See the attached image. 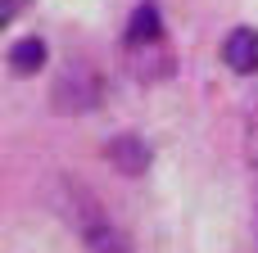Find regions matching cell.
Segmentation results:
<instances>
[{"mask_svg":"<svg viewBox=\"0 0 258 253\" xmlns=\"http://www.w3.org/2000/svg\"><path fill=\"white\" fill-rule=\"evenodd\" d=\"M73 190V204H68V217H73V226H77V235L91 244V253H132L127 249V240L118 235V226L109 222V213L82 190V186H68Z\"/></svg>","mask_w":258,"mask_h":253,"instance_id":"6da1fadb","label":"cell"},{"mask_svg":"<svg viewBox=\"0 0 258 253\" xmlns=\"http://www.w3.org/2000/svg\"><path fill=\"white\" fill-rule=\"evenodd\" d=\"M222 59H227V68H236V72H258V32L236 27V32L227 36V45H222Z\"/></svg>","mask_w":258,"mask_h":253,"instance_id":"7a4b0ae2","label":"cell"},{"mask_svg":"<svg viewBox=\"0 0 258 253\" xmlns=\"http://www.w3.org/2000/svg\"><path fill=\"white\" fill-rule=\"evenodd\" d=\"M145 41H163V18L154 5H141L132 14V27H127V45H145Z\"/></svg>","mask_w":258,"mask_h":253,"instance_id":"3957f363","label":"cell"},{"mask_svg":"<svg viewBox=\"0 0 258 253\" xmlns=\"http://www.w3.org/2000/svg\"><path fill=\"white\" fill-rule=\"evenodd\" d=\"M109 158H113L122 172H132V177H136V172H145V163H150V149H145L141 140L122 136V140H113V145H109Z\"/></svg>","mask_w":258,"mask_h":253,"instance_id":"277c9868","label":"cell"},{"mask_svg":"<svg viewBox=\"0 0 258 253\" xmlns=\"http://www.w3.org/2000/svg\"><path fill=\"white\" fill-rule=\"evenodd\" d=\"M41 63H45V41H36V36H27V41H18L9 50V68L14 72H36Z\"/></svg>","mask_w":258,"mask_h":253,"instance_id":"5b68a950","label":"cell"},{"mask_svg":"<svg viewBox=\"0 0 258 253\" xmlns=\"http://www.w3.org/2000/svg\"><path fill=\"white\" fill-rule=\"evenodd\" d=\"M249 149H254V177H258V127L249 131Z\"/></svg>","mask_w":258,"mask_h":253,"instance_id":"8992f818","label":"cell"},{"mask_svg":"<svg viewBox=\"0 0 258 253\" xmlns=\"http://www.w3.org/2000/svg\"><path fill=\"white\" fill-rule=\"evenodd\" d=\"M5 5H9V14H14V5H18V0H5ZM9 14H5V18H9Z\"/></svg>","mask_w":258,"mask_h":253,"instance_id":"52a82bcc","label":"cell"}]
</instances>
